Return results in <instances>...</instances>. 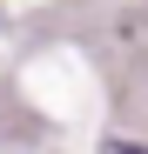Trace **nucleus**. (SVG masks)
Segmentation results:
<instances>
[{
	"label": "nucleus",
	"mask_w": 148,
	"mask_h": 154,
	"mask_svg": "<svg viewBox=\"0 0 148 154\" xmlns=\"http://www.w3.org/2000/svg\"><path fill=\"white\" fill-rule=\"evenodd\" d=\"M101 154H148V147H135V141H108Z\"/></svg>",
	"instance_id": "1"
}]
</instances>
